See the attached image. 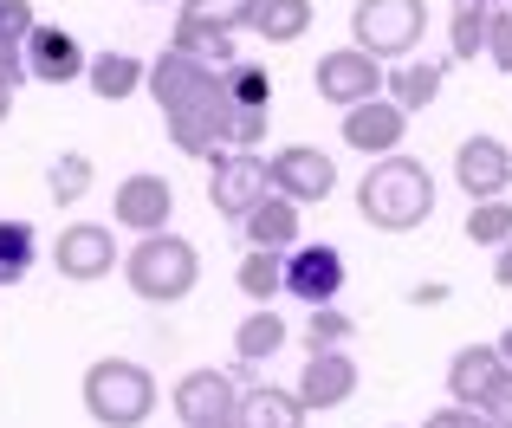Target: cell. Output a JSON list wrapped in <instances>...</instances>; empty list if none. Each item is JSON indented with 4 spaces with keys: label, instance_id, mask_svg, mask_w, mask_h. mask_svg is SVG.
I'll return each instance as SVG.
<instances>
[{
    "label": "cell",
    "instance_id": "6da1fadb",
    "mask_svg": "<svg viewBox=\"0 0 512 428\" xmlns=\"http://www.w3.org/2000/svg\"><path fill=\"white\" fill-rule=\"evenodd\" d=\"M357 214L376 234H409V227H422L428 214H435V176H428V163H415V156H402V150L370 156V169H363V182H357Z\"/></svg>",
    "mask_w": 512,
    "mask_h": 428
},
{
    "label": "cell",
    "instance_id": "7a4b0ae2",
    "mask_svg": "<svg viewBox=\"0 0 512 428\" xmlns=\"http://www.w3.org/2000/svg\"><path fill=\"white\" fill-rule=\"evenodd\" d=\"M124 279H130V292H137L143 305H175V299L195 292L201 253H195V240L156 227V234H137V247L124 253Z\"/></svg>",
    "mask_w": 512,
    "mask_h": 428
},
{
    "label": "cell",
    "instance_id": "3957f363",
    "mask_svg": "<svg viewBox=\"0 0 512 428\" xmlns=\"http://www.w3.org/2000/svg\"><path fill=\"white\" fill-rule=\"evenodd\" d=\"M78 390H85V409L98 428H143L156 416V377L130 357H98Z\"/></svg>",
    "mask_w": 512,
    "mask_h": 428
},
{
    "label": "cell",
    "instance_id": "277c9868",
    "mask_svg": "<svg viewBox=\"0 0 512 428\" xmlns=\"http://www.w3.org/2000/svg\"><path fill=\"white\" fill-rule=\"evenodd\" d=\"M428 33L422 0H357L350 7V46H363L370 59H409Z\"/></svg>",
    "mask_w": 512,
    "mask_h": 428
},
{
    "label": "cell",
    "instance_id": "5b68a950",
    "mask_svg": "<svg viewBox=\"0 0 512 428\" xmlns=\"http://www.w3.org/2000/svg\"><path fill=\"white\" fill-rule=\"evenodd\" d=\"M266 189L286 195V202H325L338 189V156L318 150V143H286L279 156H266Z\"/></svg>",
    "mask_w": 512,
    "mask_h": 428
},
{
    "label": "cell",
    "instance_id": "8992f818",
    "mask_svg": "<svg viewBox=\"0 0 512 428\" xmlns=\"http://www.w3.org/2000/svg\"><path fill=\"white\" fill-rule=\"evenodd\" d=\"M163 117H169L175 150H188V156H221L227 150V130H234V98L221 91V72H214V85L201 91V98H188L182 111H163Z\"/></svg>",
    "mask_w": 512,
    "mask_h": 428
},
{
    "label": "cell",
    "instance_id": "52a82bcc",
    "mask_svg": "<svg viewBox=\"0 0 512 428\" xmlns=\"http://www.w3.org/2000/svg\"><path fill=\"white\" fill-rule=\"evenodd\" d=\"M117 260H124V247L111 240L104 221H72V227H59V240H52V266H59V279H72V286L104 279Z\"/></svg>",
    "mask_w": 512,
    "mask_h": 428
},
{
    "label": "cell",
    "instance_id": "ba28073f",
    "mask_svg": "<svg viewBox=\"0 0 512 428\" xmlns=\"http://www.w3.org/2000/svg\"><path fill=\"white\" fill-rule=\"evenodd\" d=\"M312 85H318V98H325V104L350 111V104H363V98H376V91H383V59H370L363 46H338V52H325V59H318Z\"/></svg>",
    "mask_w": 512,
    "mask_h": 428
},
{
    "label": "cell",
    "instance_id": "9c48e42d",
    "mask_svg": "<svg viewBox=\"0 0 512 428\" xmlns=\"http://www.w3.org/2000/svg\"><path fill=\"white\" fill-rule=\"evenodd\" d=\"M292 396H299L305 416H325V409H344L350 396H357V357L344 351H312L299 370V383H292Z\"/></svg>",
    "mask_w": 512,
    "mask_h": 428
},
{
    "label": "cell",
    "instance_id": "30bf717a",
    "mask_svg": "<svg viewBox=\"0 0 512 428\" xmlns=\"http://www.w3.org/2000/svg\"><path fill=\"white\" fill-rule=\"evenodd\" d=\"M260 195H266V156L260 150H221V156H214V176H208L214 214L240 221V214L260 202Z\"/></svg>",
    "mask_w": 512,
    "mask_h": 428
},
{
    "label": "cell",
    "instance_id": "8fae6325",
    "mask_svg": "<svg viewBox=\"0 0 512 428\" xmlns=\"http://www.w3.org/2000/svg\"><path fill=\"white\" fill-rule=\"evenodd\" d=\"M299 305H331L344 292V253L331 247V240H318V247H286V286Z\"/></svg>",
    "mask_w": 512,
    "mask_h": 428
},
{
    "label": "cell",
    "instance_id": "7c38bea8",
    "mask_svg": "<svg viewBox=\"0 0 512 428\" xmlns=\"http://www.w3.org/2000/svg\"><path fill=\"white\" fill-rule=\"evenodd\" d=\"M402 137H409V111H402L396 98H383V91L344 111V143H350V150H363V156L402 150Z\"/></svg>",
    "mask_w": 512,
    "mask_h": 428
},
{
    "label": "cell",
    "instance_id": "4fadbf2b",
    "mask_svg": "<svg viewBox=\"0 0 512 428\" xmlns=\"http://www.w3.org/2000/svg\"><path fill=\"white\" fill-rule=\"evenodd\" d=\"M169 214H175V189L163 176L137 169V176L117 182V195H111V221L117 227H130V234H156V227H169Z\"/></svg>",
    "mask_w": 512,
    "mask_h": 428
},
{
    "label": "cell",
    "instance_id": "5bb4252c",
    "mask_svg": "<svg viewBox=\"0 0 512 428\" xmlns=\"http://www.w3.org/2000/svg\"><path fill=\"white\" fill-rule=\"evenodd\" d=\"M20 59H26V78H39V85H72V78H85V46H78L65 26H39L20 39Z\"/></svg>",
    "mask_w": 512,
    "mask_h": 428
},
{
    "label": "cell",
    "instance_id": "9a60e30c",
    "mask_svg": "<svg viewBox=\"0 0 512 428\" xmlns=\"http://www.w3.org/2000/svg\"><path fill=\"white\" fill-rule=\"evenodd\" d=\"M454 182H461L467 202H487V195H506L512 189V150L500 137H467L454 150Z\"/></svg>",
    "mask_w": 512,
    "mask_h": 428
},
{
    "label": "cell",
    "instance_id": "2e32d148",
    "mask_svg": "<svg viewBox=\"0 0 512 428\" xmlns=\"http://www.w3.org/2000/svg\"><path fill=\"white\" fill-rule=\"evenodd\" d=\"M234 403H240V377L234 370H188L182 383L169 390V409L188 422H208V416H234Z\"/></svg>",
    "mask_w": 512,
    "mask_h": 428
},
{
    "label": "cell",
    "instance_id": "e0dca14e",
    "mask_svg": "<svg viewBox=\"0 0 512 428\" xmlns=\"http://www.w3.org/2000/svg\"><path fill=\"white\" fill-rule=\"evenodd\" d=\"M143 85H150V98L163 104V111H182L188 98H201V91L214 85V65L208 59H195V52H163V59L143 72Z\"/></svg>",
    "mask_w": 512,
    "mask_h": 428
},
{
    "label": "cell",
    "instance_id": "ac0fdd59",
    "mask_svg": "<svg viewBox=\"0 0 512 428\" xmlns=\"http://www.w3.org/2000/svg\"><path fill=\"white\" fill-rule=\"evenodd\" d=\"M234 227L247 234V247H273V253H286V247H299V202H286V195L266 189Z\"/></svg>",
    "mask_w": 512,
    "mask_h": 428
},
{
    "label": "cell",
    "instance_id": "d6986e66",
    "mask_svg": "<svg viewBox=\"0 0 512 428\" xmlns=\"http://www.w3.org/2000/svg\"><path fill=\"white\" fill-rule=\"evenodd\" d=\"M234 428H305V409H299V396L279 390V383H253L234 403Z\"/></svg>",
    "mask_w": 512,
    "mask_h": 428
},
{
    "label": "cell",
    "instance_id": "ffe728a7",
    "mask_svg": "<svg viewBox=\"0 0 512 428\" xmlns=\"http://www.w3.org/2000/svg\"><path fill=\"white\" fill-rule=\"evenodd\" d=\"M286 338H292L286 318H279L273 305H253V312L234 325V357H240V370H253V364H266V357H279V351H286Z\"/></svg>",
    "mask_w": 512,
    "mask_h": 428
},
{
    "label": "cell",
    "instance_id": "44dd1931",
    "mask_svg": "<svg viewBox=\"0 0 512 428\" xmlns=\"http://www.w3.org/2000/svg\"><path fill=\"white\" fill-rule=\"evenodd\" d=\"M441 78H448L441 59H396V72H383V98H396L402 111H428L441 98Z\"/></svg>",
    "mask_w": 512,
    "mask_h": 428
},
{
    "label": "cell",
    "instance_id": "7402d4cb",
    "mask_svg": "<svg viewBox=\"0 0 512 428\" xmlns=\"http://www.w3.org/2000/svg\"><path fill=\"white\" fill-rule=\"evenodd\" d=\"M500 351L493 344H467V351H454V364H448V396L454 403H467V409H480V396L493 390V377H500Z\"/></svg>",
    "mask_w": 512,
    "mask_h": 428
},
{
    "label": "cell",
    "instance_id": "603a6c76",
    "mask_svg": "<svg viewBox=\"0 0 512 428\" xmlns=\"http://www.w3.org/2000/svg\"><path fill=\"white\" fill-rule=\"evenodd\" d=\"M143 72H150V65H143L137 52H98V59H85V78H91V91H98L104 104L137 98V91H143Z\"/></svg>",
    "mask_w": 512,
    "mask_h": 428
},
{
    "label": "cell",
    "instance_id": "cb8c5ba5",
    "mask_svg": "<svg viewBox=\"0 0 512 428\" xmlns=\"http://www.w3.org/2000/svg\"><path fill=\"white\" fill-rule=\"evenodd\" d=\"M234 286L247 292V305H273L279 286H286V253L247 247V253H240V266H234Z\"/></svg>",
    "mask_w": 512,
    "mask_h": 428
},
{
    "label": "cell",
    "instance_id": "d4e9b609",
    "mask_svg": "<svg viewBox=\"0 0 512 428\" xmlns=\"http://www.w3.org/2000/svg\"><path fill=\"white\" fill-rule=\"evenodd\" d=\"M247 26L266 46H292V39H305V26H312V0H260Z\"/></svg>",
    "mask_w": 512,
    "mask_h": 428
},
{
    "label": "cell",
    "instance_id": "484cf974",
    "mask_svg": "<svg viewBox=\"0 0 512 428\" xmlns=\"http://www.w3.org/2000/svg\"><path fill=\"white\" fill-rule=\"evenodd\" d=\"M39 260V234L33 221H0V286H20Z\"/></svg>",
    "mask_w": 512,
    "mask_h": 428
},
{
    "label": "cell",
    "instance_id": "4316f807",
    "mask_svg": "<svg viewBox=\"0 0 512 428\" xmlns=\"http://www.w3.org/2000/svg\"><path fill=\"white\" fill-rule=\"evenodd\" d=\"M91 176H98V169H91V156H85V150H59V163L46 169V189H52V202H59V208L85 202V195H91Z\"/></svg>",
    "mask_w": 512,
    "mask_h": 428
},
{
    "label": "cell",
    "instance_id": "83f0119b",
    "mask_svg": "<svg viewBox=\"0 0 512 428\" xmlns=\"http://www.w3.org/2000/svg\"><path fill=\"white\" fill-rule=\"evenodd\" d=\"M221 91L234 104H273V78H266V65H253V59L221 65Z\"/></svg>",
    "mask_w": 512,
    "mask_h": 428
},
{
    "label": "cell",
    "instance_id": "f1b7e54d",
    "mask_svg": "<svg viewBox=\"0 0 512 428\" xmlns=\"http://www.w3.org/2000/svg\"><path fill=\"white\" fill-rule=\"evenodd\" d=\"M506 234H512V202L487 195V202L467 208V240H474V247H500Z\"/></svg>",
    "mask_w": 512,
    "mask_h": 428
},
{
    "label": "cell",
    "instance_id": "f546056e",
    "mask_svg": "<svg viewBox=\"0 0 512 428\" xmlns=\"http://www.w3.org/2000/svg\"><path fill=\"white\" fill-rule=\"evenodd\" d=\"M350 338H357V325H350L338 305H312V318H305V351H338Z\"/></svg>",
    "mask_w": 512,
    "mask_h": 428
},
{
    "label": "cell",
    "instance_id": "4dcf8cb0",
    "mask_svg": "<svg viewBox=\"0 0 512 428\" xmlns=\"http://www.w3.org/2000/svg\"><path fill=\"white\" fill-rule=\"evenodd\" d=\"M448 39H454V59H480V46H487V7H454Z\"/></svg>",
    "mask_w": 512,
    "mask_h": 428
},
{
    "label": "cell",
    "instance_id": "1f68e13d",
    "mask_svg": "<svg viewBox=\"0 0 512 428\" xmlns=\"http://www.w3.org/2000/svg\"><path fill=\"white\" fill-rule=\"evenodd\" d=\"M266 124H273V104H234V130H227V150H260Z\"/></svg>",
    "mask_w": 512,
    "mask_h": 428
},
{
    "label": "cell",
    "instance_id": "d6a6232c",
    "mask_svg": "<svg viewBox=\"0 0 512 428\" xmlns=\"http://www.w3.org/2000/svg\"><path fill=\"white\" fill-rule=\"evenodd\" d=\"M487 52L500 72H512V0H500V7H487Z\"/></svg>",
    "mask_w": 512,
    "mask_h": 428
},
{
    "label": "cell",
    "instance_id": "836d02e7",
    "mask_svg": "<svg viewBox=\"0 0 512 428\" xmlns=\"http://www.w3.org/2000/svg\"><path fill=\"white\" fill-rule=\"evenodd\" d=\"M33 33V7L26 0H0V46H20Z\"/></svg>",
    "mask_w": 512,
    "mask_h": 428
},
{
    "label": "cell",
    "instance_id": "e575fe53",
    "mask_svg": "<svg viewBox=\"0 0 512 428\" xmlns=\"http://www.w3.org/2000/svg\"><path fill=\"white\" fill-rule=\"evenodd\" d=\"M480 409H487L493 428H512V370H500V377H493V390L480 396Z\"/></svg>",
    "mask_w": 512,
    "mask_h": 428
},
{
    "label": "cell",
    "instance_id": "d590c367",
    "mask_svg": "<svg viewBox=\"0 0 512 428\" xmlns=\"http://www.w3.org/2000/svg\"><path fill=\"white\" fill-rule=\"evenodd\" d=\"M422 428H493L487 422V409H467V403H454V409H435Z\"/></svg>",
    "mask_w": 512,
    "mask_h": 428
},
{
    "label": "cell",
    "instance_id": "8d00e7d4",
    "mask_svg": "<svg viewBox=\"0 0 512 428\" xmlns=\"http://www.w3.org/2000/svg\"><path fill=\"white\" fill-rule=\"evenodd\" d=\"M493 286H506V292H512V234L500 240V253H493Z\"/></svg>",
    "mask_w": 512,
    "mask_h": 428
},
{
    "label": "cell",
    "instance_id": "74e56055",
    "mask_svg": "<svg viewBox=\"0 0 512 428\" xmlns=\"http://www.w3.org/2000/svg\"><path fill=\"white\" fill-rule=\"evenodd\" d=\"M448 292H454L448 279H428V286H415V292H409V305H441Z\"/></svg>",
    "mask_w": 512,
    "mask_h": 428
},
{
    "label": "cell",
    "instance_id": "f35d334b",
    "mask_svg": "<svg viewBox=\"0 0 512 428\" xmlns=\"http://www.w3.org/2000/svg\"><path fill=\"white\" fill-rule=\"evenodd\" d=\"M493 351H500V364H506V370H512V325H506V331H500V344H493Z\"/></svg>",
    "mask_w": 512,
    "mask_h": 428
},
{
    "label": "cell",
    "instance_id": "ab89813d",
    "mask_svg": "<svg viewBox=\"0 0 512 428\" xmlns=\"http://www.w3.org/2000/svg\"><path fill=\"white\" fill-rule=\"evenodd\" d=\"M7 117H13V85L0 78V124H7Z\"/></svg>",
    "mask_w": 512,
    "mask_h": 428
},
{
    "label": "cell",
    "instance_id": "60d3db41",
    "mask_svg": "<svg viewBox=\"0 0 512 428\" xmlns=\"http://www.w3.org/2000/svg\"><path fill=\"white\" fill-rule=\"evenodd\" d=\"M188 428H234V416H208V422H188Z\"/></svg>",
    "mask_w": 512,
    "mask_h": 428
},
{
    "label": "cell",
    "instance_id": "b9f144b4",
    "mask_svg": "<svg viewBox=\"0 0 512 428\" xmlns=\"http://www.w3.org/2000/svg\"><path fill=\"white\" fill-rule=\"evenodd\" d=\"M454 7H487V0H454Z\"/></svg>",
    "mask_w": 512,
    "mask_h": 428
},
{
    "label": "cell",
    "instance_id": "7bdbcfd3",
    "mask_svg": "<svg viewBox=\"0 0 512 428\" xmlns=\"http://www.w3.org/2000/svg\"><path fill=\"white\" fill-rule=\"evenodd\" d=\"M487 7H500V0H487Z\"/></svg>",
    "mask_w": 512,
    "mask_h": 428
}]
</instances>
